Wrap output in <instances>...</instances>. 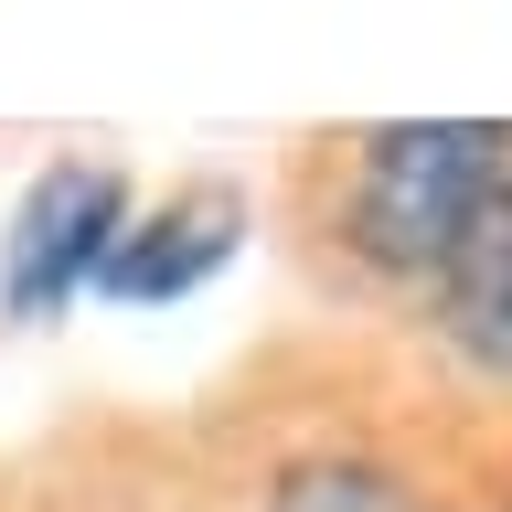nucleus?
I'll return each instance as SVG.
<instances>
[{"mask_svg":"<svg viewBox=\"0 0 512 512\" xmlns=\"http://www.w3.org/2000/svg\"><path fill=\"white\" fill-rule=\"evenodd\" d=\"M128 214H139V192L118 160H86V150L43 160L0 214V320L32 331V320H64L75 299H96Z\"/></svg>","mask_w":512,"mask_h":512,"instance_id":"obj_2","label":"nucleus"},{"mask_svg":"<svg viewBox=\"0 0 512 512\" xmlns=\"http://www.w3.org/2000/svg\"><path fill=\"white\" fill-rule=\"evenodd\" d=\"M512 192V128L502 118H395L352 150V246L384 278L438 288L480 246V224Z\"/></svg>","mask_w":512,"mask_h":512,"instance_id":"obj_1","label":"nucleus"},{"mask_svg":"<svg viewBox=\"0 0 512 512\" xmlns=\"http://www.w3.org/2000/svg\"><path fill=\"white\" fill-rule=\"evenodd\" d=\"M427 299L448 310V342L459 352H480L491 374H512V192H502V214L480 224V246L459 256Z\"/></svg>","mask_w":512,"mask_h":512,"instance_id":"obj_4","label":"nucleus"},{"mask_svg":"<svg viewBox=\"0 0 512 512\" xmlns=\"http://www.w3.org/2000/svg\"><path fill=\"white\" fill-rule=\"evenodd\" d=\"M267 512H427V502L395 470H374V459H288Z\"/></svg>","mask_w":512,"mask_h":512,"instance_id":"obj_5","label":"nucleus"},{"mask_svg":"<svg viewBox=\"0 0 512 512\" xmlns=\"http://www.w3.org/2000/svg\"><path fill=\"white\" fill-rule=\"evenodd\" d=\"M235 246H246V203H235L224 182H182V192H160V203L128 214V235H118V256H107L96 299H107V310L192 299V288H214L224 267H235Z\"/></svg>","mask_w":512,"mask_h":512,"instance_id":"obj_3","label":"nucleus"}]
</instances>
